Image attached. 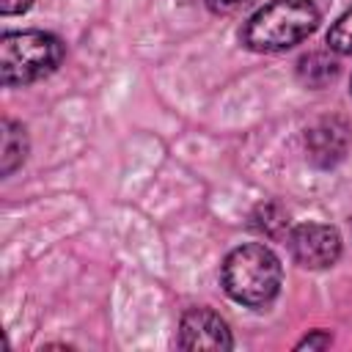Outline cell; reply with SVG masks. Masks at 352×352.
Listing matches in <instances>:
<instances>
[{"label":"cell","instance_id":"3","mask_svg":"<svg viewBox=\"0 0 352 352\" xmlns=\"http://www.w3.org/2000/svg\"><path fill=\"white\" fill-rule=\"evenodd\" d=\"M66 55L58 36L44 30H16L0 38V80L6 88L36 82L52 74Z\"/></svg>","mask_w":352,"mask_h":352},{"label":"cell","instance_id":"1","mask_svg":"<svg viewBox=\"0 0 352 352\" xmlns=\"http://www.w3.org/2000/svg\"><path fill=\"white\" fill-rule=\"evenodd\" d=\"M319 25V8L311 0H272L242 28V44L253 52H283L308 38Z\"/></svg>","mask_w":352,"mask_h":352},{"label":"cell","instance_id":"9","mask_svg":"<svg viewBox=\"0 0 352 352\" xmlns=\"http://www.w3.org/2000/svg\"><path fill=\"white\" fill-rule=\"evenodd\" d=\"M297 72H300V80H302L305 85H311V88H322L327 80L336 77L338 66H336V60H333L330 55H324V52H311V55L300 58Z\"/></svg>","mask_w":352,"mask_h":352},{"label":"cell","instance_id":"7","mask_svg":"<svg viewBox=\"0 0 352 352\" xmlns=\"http://www.w3.org/2000/svg\"><path fill=\"white\" fill-rule=\"evenodd\" d=\"M28 157V135L19 121L3 118V132H0V173L11 176Z\"/></svg>","mask_w":352,"mask_h":352},{"label":"cell","instance_id":"8","mask_svg":"<svg viewBox=\"0 0 352 352\" xmlns=\"http://www.w3.org/2000/svg\"><path fill=\"white\" fill-rule=\"evenodd\" d=\"M253 228L270 239H280V236H289V214L280 204H261L253 217H250Z\"/></svg>","mask_w":352,"mask_h":352},{"label":"cell","instance_id":"12","mask_svg":"<svg viewBox=\"0 0 352 352\" xmlns=\"http://www.w3.org/2000/svg\"><path fill=\"white\" fill-rule=\"evenodd\" d=\"M250 3L253 0H206L209 11H214V14H234V11H239V8L250 6Z\"/></svg>","mask_w":352,"mask_h":352},{"label":"cell","instance_id":"10","mask_svg":"<svg viewBox=\"0 0 352 352\" xmlns=\"http://www.w3.org/2000/svg\"><path fill=\"white\" fill-rule=\"evenodd\" d=\"M327 47L336 50V52H341V55H352V8L346 14H341L338 22L330 28Z\"/></svg>","mask_w":352,"mask_h":352},{"label":"cell","instance_id":"5","mask_svg":"<svg viewBox=\"0 0 352 352\" xmlns=\"http://www.w3.org/2000/svg\"><path fill=\"white\" fill-rule=\"evenodd\" d=\"M182 349H231L234 338L220 314L212 308H190L179 324Z\"/></svg>","mask_w":352,"mask_h":352},{"label":"cell","instance_id":"6","mask_svg":"<svg viewBox=\"0 0 352 352\" xmlns=\"http://www.w3.org/2000/svg\"><path fill=\"white\" fill-rule=\"evenodd\" d=\"M349 146V126L341 118H322L308 135H305V148L308 160L319 168H330L344 160Z\"/></svg>","mask_w":352,"mask_h":352},{"label":"cell","instance_id":"13","mask_svg":"<svg viewBox=\"0 0 352 352\" xmlns=\"http://www.w3.org/2000/svg\"><path fill=\"white\" fill-rule=\"evenodd\" d=\"M30 6H33V0H0V11H3L6 16L22 14V11H28Z\"/></svg>","mask_w":352,"mask_h":352},{"label":"cell","instance_id":"2","mask_svg":"<svg viewBox=\"0 0 352 352\" xmlns=\"http://www.w3.org/2000/svg\"><path fill=\"white\" fill-rule=\"evenodd\" d=\"M220 280L231 300L248 308H261L272 302L280 289V261L264 245H239L226 256Z\"/></svg>","mask_w":352,"mask_h":352},{"label":"cell","instance_id":"4","mask_svg":"<svg viewBox=\"0 0 352 352\" xmlns=\"http://www.w3.org/2000/svg\"><path fill=\"white\" fill-rule=\"evenodd\" d=\"M292 258L305 270H327L341 256V236L333 226L302 223L294 226L286 236Z\"/></svg>","mask_w":352,"mask_h":352},{"label":"cell","instance_id":"11","mask_svg":"<svg viewBox=\"0 0 352 352\" xmlns=\"http://www.w3.org/2000/svg\"><path fill=\"white\" fill-rule=\"evenodd\" d=\"M330 344H333L330 333H324V330H314L311 336H305V338L297 344V349H327Z\"/></svg>","mask_w":352,"mask_h":352}]
</instances>
